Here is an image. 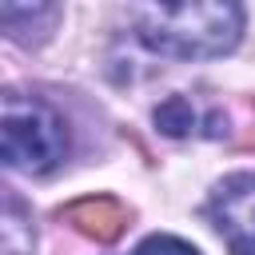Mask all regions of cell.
Returning <instances> with one entry per match:
<instances>
[{
  "instance_id": "1",
  "label": "cell",
  "mask_w": 255,
  "mask_h": 255,
  "mask_svg": "<svg viewBox=\"0 0 255 255\" xmlns=\"http://www.w3.org/2000/svg\"><path fill=\"white\" fill-rule=\"evenodd\" d=\"M128 20L147 52L171 60H211L231 52L243 36L239 4H135Z\"/></svg>"
},
{
  "instance_id": "2",
  "label": "cell",
  "mask_w": 255,
  "mask_h": 255,
  "mask_svg": "<svg viewBox=\"0 0 255 255\" xmlns=\"http://www.w3.org/2000/svg\"><path fill=\"white\" fill-rule=\"evenodd\" d=\"M0 124H4L0 128V155H4L8 171L44 175L68 155V124L40 96L4 92V120Z\"/></svg>"
},
{
  "instance_id": "3",
  "label": "cell",
  "mask_w": 255,
  "mask_h": 255,
  "mask_svg": "<svg viewBox=\"0 0 255 255\" xmlns=\"http://www.w3.org/2000/svg\"><path fill=\"white\" fill-rule=\"evenodd\" d=\"M207 215L231 255H255V175L251 171L227 175L211 191Z\"/></svg>"
},
{
  "instance_id": "4",
  "label": "cell",
  "mask_w": 255,
  "mask_h": 255,
  "mask_svg": "<svg viewBox=\"0 0 255 255\" xmlns=\"http://www.w3.org/2000/svg\"><path fill=\"white\" fill-rule=\"evenodd\" d=\"M155 128L171 139H219L227 135V116L199 96H171L155 108Z\"/></svg>"
},
{
  "instance_id": "5",
  "label": "cell",
  "mask_w": 255,
  "mask_h": 255,
  "mask_svg": "<svg viewBox=\"0 0 255 255\" xmlns=\"http://www.w3.org/2000/svg\"><path fill=\"white\" fill-rule=\"evenodd\" d=\"M76 231L92 235L96 243H112L120 239V231L128 227V211L112 199V195H88V199H76L60 211Z\"/></svg>"
},
{
  "instance_id": "6",
  "label": "cell",
  "mask_w": 255,
  "mask_h": 255,
  "mask_svg": "<svg viewBox=\"0 0 255 255\" xmlns=\"http://www.w3.org/2000/svg\"><path fill=\"white\" fill-rule=\"evenodd\" d=\"M0 20H4V28H8L12 40L40 44L52 32V24L60 20V8L56 4H12V0H4L0 4Z\"/></svg>"
},
{
  "instance_id": "7",
  "label": "cell",
  "mask_w": 255,
  "mask_h": 255,
  "mask_svg": "<svg viewBox=\"0 0 255 255\" xmlns=\"http://www.w3.org/2000/svg\"><path fill=\"white\" fill-rule=\"evenodd\" d=\"M0 243H4V255H28V251H32V223H28V215H24V203H20L12 191L4 195Z\"/></svg>"
},
{
  "instance_id": "8",
  "label": "cell",
  "mask_w": 255,
  "mask_h": 255,
  "mask_svg": "<svg viewBox=\"0 0 255 255\" xmlns=\"http://www.w3.org/2000/svg\"><path fill=\"white\" fill-rule=\"evenodd\" d=\"M135 255H199V251L191 243L175 239V235H151V239H143L135 247Z\"/></svg>"
},
{
  "instance_id": "9",
  "label": "cell",
  "mask_w": 255,
  "mask_h": 255,
  "mask_svg": "<svg viewBox=\"0 0 255 255\" xmlns=\"http://www.w3.org/2000/svg\"><path fill=\"white\" fill-rule=\"evenodd\" d=\"M251 143H255V131H251Z\"/></svg>"
}]
</instances>
